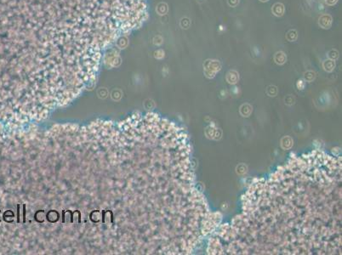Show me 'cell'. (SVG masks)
I'll return each mask as SVG.
<instances>
[{
  "mask_svg": "<svg viewBox=\"0 0 342 255\" xmlns=\"http://www.w3.org/2000/svg\"><path fill=\"white\" fill-rule=\"evenodd\" d=\"M101 220L102 222L106 224V225H109L112 223V220H113V215H112V211H103L101 213Z\"/></svg>",
  "mask_w": 342,
  "mask_h": 255,
  "instance_id": "6da1fadb",
  "label": "cell"
},
{
  "mask_svg": "<svg viewBox=\"0 0 342 255\" xmlns=\"http://www.w3.org/2000/svg\"><path fill=\"white\" fill-rule=\"evenodd\" d=\"M89 219L94 223H98L101 220V213L99 210L93 211L89 215Z\"/></svg>",
  "mask_w": 342,
  "mask_h": 255,
  "instance_id": "3957f363",
  "label": "cell"
},
{
  "mask_svg": "<svg viewBox=\"0 0 342 255\" xmlns=\"http://www.w3.org/2000/svg\"><path fill=\"white\" fill-rule=\"evenodd\" d=\"M46 219L50 223H55L59 220V214L55 210H50L46 214Z\"/></svg>",
  "mask_w": 342,
  "mask_h": 255,
  "instance_id": "7a4b0ae2",
  "label": "cell"
},
{
  "mask_svg": "<svg viewBox=\"0 0 342 255\" xmlns=\"http://www.w3.org/2000/svg\"><path fill=\"white\" fill-rule=\"evenodd\" d=\"M63 223H72V213L71 211H63L62 213Z\"/></svg>",
  "mask_w": 342,
  "mask_h": 255,
  "instance_id": "277c9868",
  "label": "cell"
},
{
  "mask_svg": "<svg viewBox=\"0 0 342 255\" xmlns=\"http://www.w3.org/2000/svg\"><path fill=\"white\" fill-rule=\"evenodd\" d=\"M17 208H18V210H17V222L18 223H20V204L17 206Z\"/></svg>",
  "mask_w": 342,
  "mask_h": 255,
  "instance_id": "52a82bcc",
  "label": "cell"
},
{
  "mask_svg": "<svg viewBox=\"0 0 342 255\" xmlns=\"http://www.w3.org/2000/svg\"><path fill=\"white\" fill-rule=\"evenodd\" d=\"M45 211L43 210H39L36 212V214L34 215V219L37 222L39 223H42L45 221Z\"/></svg>",
  "mask_w": 342,
  "mask_h": 255,
  "instance_id": "5b68a950",
  "label": "cell"
},
{
  "mask_svg": "<svg viewBox=\"0 0 342 255\" xmlns=\"http://www.w3.org/2000/svg\"><path fill=\"white\" fill-rule=\"evenodd\" d=\"M72 222L77 223V224H80L82 222L81 214H80V212L79 210H76L72 213Z\"/></svg>",
  "mask_w": 342,
  "mask_h": 255,
  "instance_id": "8992f818",
  "label": "cell"
}]
</instances>
